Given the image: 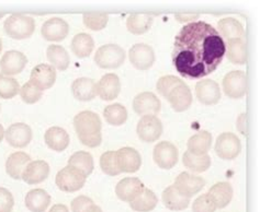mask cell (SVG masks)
<instances>
[{
  "mask_svg": "<svg viewBox=\"0 0 260 212\" xmlns=\"http://www.w3.org/2000/svg\"><path fill=\"white\" fill-rule=\"evenodd\" d=\"M98 95L104 101H112L118 98L121 91V82L115 73H107L97 83Z\"/></svg>",
  "mask_w": 260,
  "mask_h": 212,
  "instance_id": "22",
  "label": "cell"
},
{
  "mask_svg": "<svg viewBox=\"0 0 260 212\" xmlns=\"http://www.w3.org/2000/svg\"><path fill=\"white\" fill-rule=\"evenodd\" d=\"M174 186L182 196L191 198L198 193H200L205 186V181L200 176L183 172L177 176Z\"/></svg>",
  "mask_w": 260,
  "mask_h": 212,
  "instance_id": "13",
  "label": "cell"
},
{
  "mask_svg": "<svg viewBox=\"0 0 260 212\" xmlns=\"http://www.w3.org/2000/svg\"><path fill=\"white\" fill-rule=\"evenodd\" d=\"M225 56V42L204 21L184 25L175 37L173 64L181 77L201 79L215 71Z\"/></svg>",
  "mask_w": 260,
  "mask_h": 212,
  "instance_id": "1",
  "label": "cell"
},
{
  "mask_svg": "<svg viewBox=\"0 0 260 212\" xmlns=\"http://www.w3.org/2000/svg\"><path fill=\"white\" fill-rule=\"evenodd\" d=\"M125 52L116 44H107L98 49L94 55V63L102 69H115L123 65Z\"/></svg>",
  "mask_w": 260,
  "mask_h": 212,
  "instance_id": "4",
  "label": "cell"
},
{
  "mask_svg": "<svg viewBox=\"0 0 260 212\" xmlns=\"http://www.w3.org/2000/svg\"><path fill=\"white\" fill-rule=\"evenodd\" d=\"M144 188V184L136 177H125L116 184L115 194L122 201L131 202Z\"/></svg>",
  "mask_w": 260,
  "mask_h": 212,
  "instance_id": "19",
  "label": "cell"
},
{
  "mask_svg": "<svg viewBox=\"0 0 260 212\" xmlns=\"http://www.w3.org/2000/svg\"><path fill=\"white\" fill-rule=\"evenodd\" d=\"M85 212H104L101 210V208L100 207H98V206H95V204L93 203L92 206H90L89 207Z\"/></svg>",
  "mask_w": 260,
  "mask_h": 212,
  "instance_id": "50",
  "label": "cell"
},
{
  "mask_svg": "<svg viewBox=\"0 0 260 212\" xmlns=\"http://www.w3.org/2000/svg\"><path fill=\"white\" fill-rule=\"evenodd\" d=\"M211 143H212V135L207 131H202L200 133L193 135L188 140V143H187L188 151L194 155L208 154L209 150L211 149Z\"/></svg>",
  "mask_w": 260,
  "mask_h": 212,
  "instance_id": "31",
  "label": "cell"
},
{
  "mask_svg": "<svg viewBox=\"0 0 260 212\" xmlns=\"http://www.w3.org/2000/svg\"><path fill=\"white\" fill-rule=\"evenodd\" d=\"M74 127L79 141L89 148H97L102 141L101 120L91 111H83L75 116Z\"/></svg>",
  "mask_w": 260,
  "mask_h": 212,
  "instance_id": "2",
  "label": "cell"
},
{
  "mask_svg": "<svg viewBox=\"0 0 260 212\" xmlns=\"http://www.w3.org/2000/svg\"><path fill=\"white\" fill-rule=\"evenodd\" d=\"M223 91L231 99H242L247 92V77L241 70L231 71L223 79Z\"/></svg>",
  "mask_w": 260,
  "mask_h": 212,
  "instance_id": "7",
  "label": "cell"
},
{
  "mask_svg": "<svg viewBox=\"0 0 260 212\" xmlns=\"http://www.w3.org/2000/svg\"><path fill=\"white\" fill-rule=\"evenodd\" d=\"M46 56L54 68L64 71L71 64V58L67 51L59 45H51L47 47Z\"/></svg>",
  "mask_w": 260,
  "mask_h": 212,
  "instance_id": "33",
  "label": "cell"
},
{
  "mask_svg": "<svg viewBox=\"0 0 260 212\" xmlns=\"http://www.w3.org/2000/svg\"><path fill=\"white\" fill-rule=\"evenodd\" d=\"M20 92L19 82L15 79L0 73V98L10 100Z\"/></svg>",
  "mask_w": 260,
  "mask_h": 212,
  "instance_id": "41",
  "label": "cell"
},
{
  "mask_svg": "<svg viewBox=\"0 0 260 212\" xmlns=\"http://www.w3.org/2000/svg\"><path fill=\"white\" fill-rule=\"evenodd\" d=\"M25 206L31 212H44L51 203V196L46 190L37 188L30 190L25 196Z\"/></svg>",
  "mask_w": 260,
  "mask_h": 212,
  "instance_id": "27",
  "label": "cell"
},
{
  "mask_svg": "<svg viewBox=\"0 0 260 212\" xmlns=\"http://www.w3.org/2000/svg\"><path fill=\"white\" fill-rule=\"evenodd\" d=\"M26 64H28V58L23 53L9 51L6 52L0 59V70L5 76H15L23 71Z\"/></svg>",
  "mask_w": 260,
  "mask_h": 212,
  "instance_id": "11",
  "label": "cell"
},
{
  "mask_svg": "<svg viewBox=\"0 0 260 212\" xmlns=\"http://www.w3.org/2000/svg\"><path fill=\"white\" fill-rule=\"evenodd\" d=\"M49 212H70V210H68V208L65 206V204L57 203V204H54Z\"/></svg>",
  "mask_w": 260,
  "mask_h": 212,
  "instance_id": "49",
  "label": "cell"
},
{
  "mask_svg": "<svg viewBox=\"0 0 260 212\" xmlns=\"http://www.w3.org/2000/svg\"><path fill=\"white\" fill-rule=\"evenodd\" d=\"M237 129L242 135H247V115L245 113L239 115L237 118Z\"/></svg>",
  "mask_w": 260,
  "mask_h": 212,
  "instance_id": "47",
  "label": "cell"
},
{
  "mask_svg": "<svg viewBox=\"0 0 260 212\" xmlns=\"http://www.w3.org/2000/svg\"><path fill=\"white\" fill-rule=\"evenodd\" d=\"M216 209L215 203L209 194L199 196L192 204V212H215Z\"/></svg>",
  "mask_w": 260,
  "mask_h": 212,
  "instance_id": "44",
  "label": "cell"
},
{
  "mask_svg": "<svg viewBox=\"0 0 260 212\" xmlns=\"http://www.w3.org/2000/svg\"><path fill=\"white\" fill-rule=\"evenodd\" d=\"M153 24V16L146 15V13H133L128 16L126 20V27L128 32L132 34L140 35L147 32Z\"/></svg>",
  "mask_w": 260,
  "mask_h": 212,
  "instance_id": "35",
  "label": "cell"
},
{
  "mask_svg": "<svg viewBox=\"0 0 260 212\" xmlns=\"http://www.w3.org/2000/svg\"><path fill=\"white\" fill-rule=\"evenodd\" d=\"M50 174V166L45 161H31L22 173V180L29 185L44 182Z\"/></svg>",
  "mask_w": 260,
  "mask_h": 212,
  "instance_id": "21",
  "label": "cell"
},
{
  "mask_svg": "<svg viewBox=\"0 0 260 212\" xmlns=\"http://www.w3.org/2000/svg\"><path fill=\"white\" fill-rule=\"evenodd\" d=\"M100 167L102 172L107 175L116 176L121 174L122 172L119 167L116 151H107L102 154L100 158Z\"/></svg>",
  "mask_w": 260,
  "mask_h": 212,
  "instance_id": "40",
  "label": "cell"
},
{
  "mask_svg": "<svg viewBox=\"0 0 260 212\" xmlns=\"http://www.w3.org/2000/svg\"><path fill=\"white\" fill-rule=\"evenodd\" d=\"M2 51H3V40L0 38V53H2Z\"/></svg>",
  "mask_w": 260,
  "mask_h": 212,
  "instance_id": "52",
  "label": "cell"
},
{
  "mask_svg": "<svg viewBox=\"0 0 260 212\" xmlns=\"http://www.w3.org/2000/svg\"><path fill=\"white\" fill-rule=\"evenodd\" d=\"M242 151L241 140L235 134L223 133L217 137L215 153L222 160H234Z\"/></svg>",
  "mask_w": 260,
  "mask_h": 212,
  "instance_id": "6",
  "label": "cell"
},
{
  "mask_svg": "<svg viewBox=\"0 0 260 212\" xmlns=\"http://www.w3.org/2000/svg\"><path fill=\"white\" fill-rule=\"evenodd\" d=\"M183 165L196 173H203L211 166V158L209 154L194 155L189 151H186L182 158Z\"/></svg>",
  "mask_w": 260,
  "mask_h": 212,
  "instance_id": "36",
  "label": "cell"
},
{
  "mask_svg": "<svg viewBox=\"0 0 260 212\" xmlns=\"http://www.w3.org/2000/svg\"><path fill=\"white\" fill-rule=\"evenodd\" d=\"M225 54L234 65H245L247 63V49L245 38L230 39L225 44Z\"/></svg>",
  "mask_w": 260,
  "mask_h": 212,
  "instance_id": "26",
  "label": "cell"
},
{
  "mask_svg": "<svg viewBox=\"0 0 260 212\" xmlns=\"http://www.w3.org/2000/svg\"><path fill=\"white\" fill-rule=\"evenodd\" d=\"M218 34L221 37L230 39L235 38H244L245 31L242 23L234 18H225L218 21L217 23Z\"/></svg>",
  "mask_w": 260,
  "mask_h": 212,
  "instance_id": "29",
  "label": "cell"
},
{
  "mask_svg": "<svg viewBox=\"0 0 260 212\" xmlns=\"http://www.w3.org/2000/svg\"><path fill=\"white\" fill-rule=\"evenodd\" d=\"M131 64L139 70H147L155 63V53L147 44H135L128 52Z\"/></svg>",
  "mask_w": 260,
  "mask_h": 212,
  "instance_id": "10",
  "label": "cell"
},
{
  "mask_svg": "<svg viewBox=\"0 0 260 212\" xmlns=\"http://www.w3.org/2000/svg\"><path fill=\"white\" fill-rule=\"evenodd\" d=\"M196 95L200 103L204 105H213L221 100V90L213 80H201L196 86Z\"/></svg>",
  "mask_w": 260,
  "mask_h": 212,
  "instance_id": "18",
  "label": "cell"
},
{
  "mask_svg": "<svg viewBox=\"0 0 260 212\" xmlns=\"http://www.w3.org/2000/svg\"><path fill=\"white\" fill-rule=\"evenodd\" d=\"M157 203H158V199L154 191L144 188L133 201L129 202V207L138 212H149L156 208Z\"/></svg>",
  "mask_w": 260,
  "mask_h": 212,
  "instance_id": "32",
  "label": "cell"
},
{
  "mask_svg": "<svg viewBox=\"0 0 260 212\" xmlns=\"http://www.w3.org/2000/svg\"><path fill=\"white\" fill-rule=\"evenodd\" d=\"M30 162L31 158L29 154L24 152L12 153L6 162V172L13 180H22L23 171Z\"/></svg>",
  "mask_w": 260,
  "mask_h": 212,
  "instance_id": "25",
  "label": "cell"
},
{
  "mask_svg": "<svg viewBox=\"0 0 260 212\" xmlns=\"http://www.w3.org/2000/svg\"><path fill=\"white\" fill-rule=\"evenodd\" d=\"M93 201L89 197L78 196L72 201V212H85L89 207L92 206Z\"/></svg>",
  "mask_w": 260,
  "mask_h": 212,
  "instance_id": "46",
  "label": "cell"
},
{
  "mask_svg": "<svg viewBox=\"0 0 260 212\" xmlns=\"http://www.w3.org/2000/svg\"><path fill=\"white\" fill-rule=\"evenodd\" d=\"M70 25L60 18H52L44 22L41 29L42 36L50 42H60L67 37Z\"/></svg>",
  "mask_w": 260,
  "mask_h": 212,
  "instance_id": "17",
  "label": "cell"
},
{
  "mask_svg": "<svg viewBox=\"0 0 260 212\" xmlns=\"http://www.w3.org/2000/svg\"><path fill=\"white\" fill-rule=\"evenodd\" d=\"M71 47L73 53L78 58L89 57V55L92 53L94 47L93 38L89 34L79 33L73 37Z\"/></svg>",
  "mask_w": 260,
  "mask_h": 212,
  "instance_id": "34",
  "label": "cell"
},
{
  "mask_svg": "<svg viewBox=\"0 0 260 212\" xmlns=\"http://www.w3.org/2000/svg\"><path fill=\"white\" fill-rule=\"evenodd\" d=\"M5 32L13 39H25L32 36L36 30L34 19L24 15H11L5 21Z\"/></svg>",
  "mask_w": 260,
  "mask_h": 212,
  "instance_id": "3",
  "label": "cell"
},
{
  "mask_svg": "<svg viewBox=\"0 0 260 212\" xmlns=\"http://www.w3.org/2000/svg\"><path fill=\"white\" fill-rule=\"evenodd\" d=\"M72 91L74 98L76 100L88 102L97 97L98 87L94 80L90 78H78L73 82Z\"/></svg>",
  "mask_w": 260,
  "mask_h": 212,
  "instance_id": "23",
  "label": "cell"
},
{
  "mask_svg": "<svg viewBox=\"0 0 260 212\" xmlns=\"http://www.w3.org/2000/svg\"><path fill=\"white\" fill-rule=\"evenodd\" d=\"M178 149L174 143L169 141L158 142L154 148V162L162 169L173 168L178 162Z\"/></svg>",
  "mask_w": 260,
  "mask_h": 212,
  "instance_id": "9",
  "label": "cell"
},
{
  "mask_svg": "<svg viewBox=\"0 0 260 212\" xmlns=\"http://www.w3.org/2000/svg\"><path fill=\"white\" fill-rule=\"evenodd\" d=\"M56 81V70L52 65L40 64L31 71L30 82L39 90L45 91L51 89Z\"/></svg>",
  "mask_w": 260,
  "mask_h": 212,
  "instance_id": "12",
  "label": "cell"
},
{
  "mask_svg": "<svg viewBox=\"0 0 260 212\" xmlns=\"http://www.w3.org/2000/svg\"><path fill=\"white\" fill-rule=\"evenodd\" d=\"M172 105L173 109L178 113L184 112L192 104V93L190 88L181 81L179 84H177L172 91H170L166 98Z\"/></svg>",
  "mask_w": 260,
  "mask_h": 212,
  "instance_id": "14",
  "label": "cell"
},
{
  "mask_svg": "<svg viewBox=\"0 0 260 212\" xmlns=\"http://www.w3.org/2000/svg\"><path fill=\"white\" fill-rule=\"evenodd\" d=\"M84 24L91 31L104 30L109 21V15L104 12H87L83 16Z\"/></svg>",
  "mask_w": 260,
  "mask_h": 212,
  "instance_id": "39",
  "label": "cell"
},
{
  "mask_svg": "<svg viewBox=\"0 0 260 212\" xmlns=\"http://www.w3.org/2000/svg\"><path fill=\"white\" fill-rule=\"evenodd\" d=\"M175 17L178 20V22H181V23L189 22V21L194 22V20L199 19V15H190V13H177Z\"/></svg>",
  "mask_w": 260,
  "mask_h": 212,
  "instance_id": "48",
  "label": "cell"
},
{
  "mask_svg": "<svg viewBox=\"0 0 260 212\" xmlns=\"http://www.w3.org/2000/svg\"><path fill=\"white\" fill-rule=\"evenodd\" d=\"M68 165L78 168L86 176H88L92 173L94 167L93 158L90 153L86 151L75 152L68 160Z\"/></svg>",
  "mask_w": 260,
  "mask_h": 212,
  "instance_id": "37",
  "label": "cell"
},
{
  "mask_svg": "<svg viewBox=\"0 0 260 212\" xmlns=\"http://www.w3.org/2000/svg\"><path fill=\"white\" fill-rule=\"evenodd\" d=\"M104 116L108 124L112 126H121L127 119V111L123 105L115 103L105 108Z\"/></svg>",
  "mask_w": 260,
  "mask_h": 212,
  "instance_id": "38",
  "label": "cell"
},
{
  "mask_svg": "<svg viewBox=\"0 0 260 212\" xmlns=\"http://www.w3.org/2000/svg\"><path fill=\"white\" fill-rule=\"evenodd\" d=\"M208 194L212 198V200L214 201L216 208L223 209L226 206H229V203L232 200L233 188H232L230 183L220 182L212 186L209 189Z\"/></svg>",
  "mask_w": 260,
  "mask_h": 212,
  "instance_id": "30",
  "label": "cell"
},
{
  "mask_svg": "<svg viewBox=\"0 0 260 212\" xmlns=\"http://www.w3.org/2000/svg\"><path fill=\"white\" fill-rule=\"evenodd\" d=\"M139 138L144 142H155L160 138L162 134V124L155 115H146L139 120L136 127Z\"/></svg>",
  "mask_w": 260,
  "mask_h": 212,
  "instance_id": "8",
  "label": "cell"
},
{
  "mask_svg": "<svg viewBox=\"0 0 260 212\" xmlns=\"http://www.w3.org/2000/svg\"><path fill=\"white\" fill-rule=\"evenodd\" d=\"M15 200H13V196L10 191L0 187V212H11Z\"/></svg>",
  "mask_w": 260,
  "mask_h": 212,
  "instance_id": "45",
  "label": "cell"
},
{
  "mask_svg": "<svg viewBox=\"0 0 260 212\" xmlns=\"http://www.w3.org/2000/svg\"><path fill=\"white\" fill-rule=\"evenodd\" d=\"M161 199L165 207L172 211H181L187 209L190 203V198L182 196L174 185L168 186L162 191Z\"/></svg>",
  "mask_w": 260,
  "mask_h": 212,
  "instance_id": "28",
  "label": "cell"
},
{
  "mask_svg": "<svg viewBox=\"0 0 260 212\" xmlns=\"http://www.w3.org/2000/svg\"><path fill=\"white\" fill-rule=\"evenodd\" d=\"M161 103L153 92H142L133 101V109L141 116L156 115L160 112Z\"/></svg>",
  "mask_w": 260,
  "mask_h": 212,
  "instance_id": "16",
  "label": "cell"
},
{
  "mask_svg": "<svg viewBox=\"0 0 260 212\" xmlns=\"http://www.w3.org/2000/svg\"><path fill=\"white\" fill-rule=\"evenodd\" d=\"M20 97H21L22 101L26 104H34L41 100L43 95V91L39 90V89L33 86L30 81L26 82L20 88Z\"/></svg>",
  "mask_w": 260,
  "mask_h": 212,
  "instance_id": "42",
  "label": "cell"
},
{
  "mask_svg": "<svg viewBox=\"0 0 260 212\" xmlns=\"http://www.w3.org/2000/svg\"><path fill=\"white\" fill-rule=\"evenodd\" d=\"M182 80L177 78L175 76H164L161 78H159V80L157 81V91L161 95V97L166 98V95L173 90V89L179 84Z\"/></svg>",
  "mask_w": 260,
  "mask_h": 212,
  "instance_id": "43",
  "label": "cell"
},
{
  "mask_svg": "<svg viewBox=\"0 0 260 212\" xmlns=\"http://www.w3.org/2000/svg\"><path fill=\"white\" fill-rule=\"evenodd\" d=\"M4 137H5V129H4V127H3V125L0 124V142L3 141V139H4Z\"/></svg>",
  "mask_w": 260,
  "mask_h": 212,
  "instance_id": "51",
  "label": "cell"
},
{
  "mask_svg": "<svg viewBox=\"0 0 260 212\" xmlns=\"http://www.w3.org/2000/svg\"><path fill=\"white\" fill-rule=\"evenodd\" d=\"M44 140L46 146L53 151L61 152L70 145V135L64 128L54 126L47 129L44 135Z\"/></svg>",
  "mask_w": 260,
  "mask_h": 212,
  "instance_id": "24",
  "label": "cell"
},
{
  "mask_svg": "<svg viewBox=\"0 0 260 212\" xmlns=\"http://www.w3.org/2000/svg\"><path fill=\"white\" fill-rule=\"evenodd\" d=\"M116 158H118L119 167L122 173H135L141 168V154L133 148H121L116 151Z\"/></svg>",
  "mask_w": 260,
  "mask_h": 212,
  "instance_id": "20",
  "label": "cell"
},
{
  "mask_svg": "<svg viewBox=\"0 0 260 212\" xmlns=\"http://www.w3.org/2000/svg\"><path fill=\"white\" fill-rule=\"evenodd\" d=\"M87 176L78 168L67 165L61 168L56 175V186L66 193H75L84 187Z\"/></svg>",
  "mask_w": 260,
  "mask_h": 212,
  "instance_id": "5",
  "label": "cell"
},
{
  "mask_svg": "<svg viewBox=\"0 0 260 212\" xmlns=\"http://www.w3.org/2000/svg\"><path fill=\"white\" fill-rule=\"evenodd\" d=\"M7 142L13 148H24L32 140V131L29 125L17 122L8 127L5 132Z\"/></svg>",
  "mask_w": 260,
  "mask_h": 212,
  "instance_id": "15",
  "label": "cell"
}]
</instances>
